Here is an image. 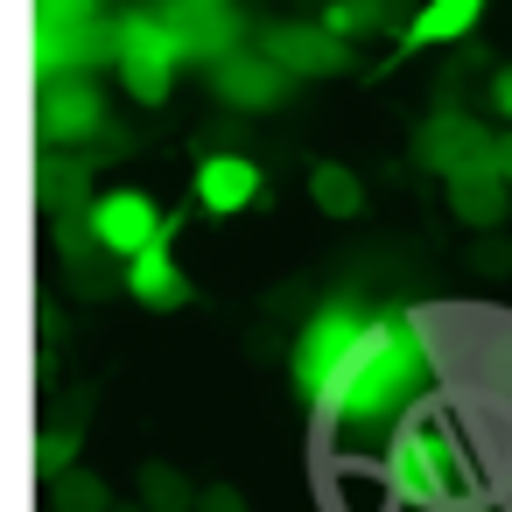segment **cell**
<instances>
[{"mask_svg": "<svg viewBox=\"0 0 512 512\" xmlns=\"http://www.w3.org/2000/svg\"><path fill=\"white\" fill-rule=\"evenodd\" d=\"M435 379V344H428V323L414 309H379L365 316V337L344 351V365L330 372V386L309 400L316 421H323V442L330 449H351V442H372V435H393L414 407H421V386Z\"/></svg>", "mask_w": 512, "mask_h": 512, "instance_id": "obj_1", "label": "cell"}, {"mask_svg": "<svg viewBox=\"0 0 512 512\" xmlns=\"http://www.w3.org/2000/svg\"><path fill=\"white\" fill-rule=\"evenodd\" d=\"M379 484L393 498L421 505V512H470V498H477V449H470L463 421L449 414V400H421L393 428Z\"/></svg>", "mask_w": 512, "mask_h": 512, "instance_id": "obj_2", "label": "cell"}, {"mask_svg": "<svg viewBox=\"0 0 512 512\" xmlns=\"http://www.w3.org/2000/svg\"><path fill=\"white\" fill-rule=\"evenodd\" d=\"M183 64H190V57H183V36H176L162 15L134 8V15L113 22V71H120V85H127L134 106H162V99L176 92V71H183Z\"/></svg>", "mask_w": 512, "mask_h": 512, "instance_id": "obj_3", "label": "cell"}, {"mask_svg": "<svg viewBox=\"0 0 512 512\" xmlns=\"http://www.w3.org/2000/svg\"><path fill=\"white\" fill-rule=\"evenodd\" d=\"M176 211H162L148 190H99L92 204H85V232H92V246L106 253V260H134V253H148V246H169L176 239Z\"/></svg>", "mask_w": 512, "mask_h": 512, "instance_id": "obj_4", "label": "cell"}, {"mask_svg": "<svg viewBox=\"0 0 512 512\" xmlns=\"http://www.w3.org/2000/svg\"><path fill=\"white\" fill-rule=\"evenodd\" d=\"M358 337H365V309H358L351 295H330V302L302 323V337H295V365H288V372H295V393H302V400H316Z\"/></svg>", "mask_w": 512, "mask_h": 512, "instance_id": "obj_5", "label": "cell"}, {"mask_svg": "<svg viewBox=\"0 0 512 512\" xmlns=\"http://www.w3.org/2000/svg\"><path fill=\"white\" fill-rule=\"evenodd\" d=\"M260 57L295 85V78H337V71H351V50L323 29V22H274V29H260Z\"/></svg>", "mask_w": 512, "mask_h": 512, "instance_id": "obj_6", "label": "cell"}, {"mask_svg": "<svg viewBox=\"0 0 512 512\" xmlns=\"http://www.w3.org/2000/svg\"><path fill=\"white\" fill-rule=\"evenodd\" d=\"M484 148H491V134L470 120V113H456V106H442V113H428L421 120V134H414V162L428 169V176H463V169H484Z\"/></svg>", "mask_w": 512, "mask_h": 512, "instance_id": "obj_7", "label": "cell"}, {"mask_svg": "<svg viewBox=\"0 0 512 512\" xmlns=\"http://www.w3.org/2000/svg\"><path fill=\"white\" fill-rule=\"evenodd\" d=\"M99 127H106V99H99V85H92L85 71L43 78V141H50V148H78V141H92Z\"/></svg>", "mask_w": 512, "mask_h": 512, "instance_id": "obj_8", "label": "cell"}, {"mask_svg": "<svg viewBox=\"0 0 512 512\" xmlns=\"http://www.w3.org/2000/svg\"><path fill=\"white\" fill-rule=\"evenodd\" d=\"M190 190H197V211H211V218H239V211L260 204V162L218 148V155L197 162V183H190Z\"/></svg>", "mask_w": 512, "mask_h": 512, "instance_id": "obj_9", "label": "cell"}, {"mask_svg": "<svg viewBox=\"0 0 512 512\" xmlns=\"http://www.w3.org/2000/svg\"><path fill=\"white\" fill-rule=\"evenodd\" d=\"M211 92H218L225 106H239V113H274L281 92H288V78H281L260 50H232V57L211 64Z\"/></svg>", "mask_w": 512, "mask_h": 512, "instance_id": "obj_10", "label": "cell"}, {"mask_svg": "<svg viewBox=\"0 0 512 512\" xmlns=\"http://www.w3.org/2000/svg\"><path fill=\"white\" fill-rule=\"evenodd\" d=\"M120 288H127L141 309H155V316H169V309H183V302H190V274L169 260V246L134 253V260L120 267Z\"/></svg>", "mask_w": 512, "mask_h": 512, "instance_id": "obj_11", "label": "cell"}, {"mask_svg": "<svg viewBox=\"0 0 512 512\" xmlns=\"http://www.w3.org/2000/svg\"><path fill=\"white\" fill-rule=\"evenodd\" d=\"M484 15V0H421L400 29V50H442V43H463Z\"/></svg>", "mask_w": 512, "mask_h": 512, "instance_id": "obj_12", "label": "cell"}, {"mask_svg": "<svg viewBox=\"0 0 512 512\" xmlns=\"http://www.w3.org/2000/svg\"><path fill=\"white\" fill-rule=\"evenodd\" d=\"M442 190H449V211H456L470 232H498L505 211H512V190H505L491 169H463V176H449Z\"/></svg>", "mask_w": 512, "mask_h": 512, "instance_id": "obj_13", "label": "cell"}, {"mask_svg": "<svg viewBox=\"0 0 512 512\" xmlns=\"http://www.w3.org/2000/svg\"><path fill=\"white\" fill-rule=\"evenodd\" d=\"M162 22H169V15H162ZM169 29L183 36V57H190V64H218V57L246 50V43H239L246 29H239V15H232V8H204V15H183V22H169Z\"/></svg>", "mask_w": 512, "mask_h": 512, "instance_id": "obj_14", "label": "cell"}, {"mask_svg": "<svg viewBox=\"0 0 512 512\" xmlns=\"http://www.w3.org/2000/svg\"><path fill=\"white\" fill-rule=\"evenodd\" d=\"M309 204H316L323 218H358V211H365V183H358V169H344V162H316V169H309Z\"/></svg>", "mask_w": 512, "mask_h": 512, "instance_id": "obj_15", "label": "cell"}, {"mask_svg": "<svg viewBox=\"0 0 512 512\" xmlns=\"http://www.w3.org/2000/svg\"><path fill=\"white\" fill-rule=\"evenodd\" d=\"M134 505H141V512H190V505H197V484H190L176 463H148Z\"/></svg>", "mask_w": 512, "mask_h": 512, "instance_id": "obj_16", "label": "cell"}, {"mask_svg": "<svg viewBox=\"0 0 512 512\" xmlns=\"http://www.w3.org/2000/svg\"><path fill=\"white\" fill-rule=\"evenodd\" d=\"M386 8L400 15V0H330V8H323V29H330L337 43H351V36L379 29V22H386Z\"/></svg>", "mask_w": 512, "mask_h": 512, "instance_id": "obj_17", "label": "cell"}, {"mask_svg": "<svg viewBox=\"0 0 512 512\" xmlns=\"http://www.w3.org/2000/svg\"><path fill=\"white\" fill-rule=\"evenodd\" d=\"M50 491H57V512H113V491L78 463V470H64V477H50Z\"/></svg>", "mask_w": 512, "mask_h": 512, "instance_id": "obj_18", "label": "cell"}, {"mask_svg": "<svg viewBox=\"0 0 512 512\" xmlns=\"http://www.w3.org/2000/svg\"><path fill=\"white\" fill-rule=\"evenodd\" d=\"M78 442H85V421H64V428H50V435L36 442V463H43V477H64V470H78Z\"/></svg>", "mask_w": 512, "mask_h": 512, "instance_id": "obj_19", "label": "cell"}, {"mask_svg": "<svg viewBox=\"0 0 512 512\" xmlns=\"http://www.w3.org/2000/svg\"><path fill=\"white\" fill-rule=\"evenodd\" d=\"M43 183H50V204H92V197H85V169H78V162H50V176H43Z\"/></svg>", "mask_w": 512, "mask_h": 512, "instance_id": "obj_20", "label": "cell"}, {"mask_svg": "<svg viewBox=\"0 0 512 512\" xmlns=\"http://www.w3.org/2000/svg\"><path fill=\"white\" fill-rule=\"evenodd\" d=\"M190 512H246V491L239 484H197V505Z\"/></svg>", "mask_w": 512, "mask_h": 512, "instance_id": "obj_21", "label": "cell"}, {"mask_svg": "<svg viewBox=\"0 0 512 512\" xmlns=\"http://www.w3.org/2000/svg\"><path fill=\"white\" fill-rule=\"evenodd\" d=\"M484 169H491V176L512 190V127H505V134H491V148H484Z\"/></svg>", "mask_w": 512, "mask_h": 512, "instance_id": "obj_22", "label": "cell"}, {"mask_svg": "<svg viewBox=\"0 0 512 512\" xmlns=\"http://www.w3.org/2000/svg\"><path fill=\"white\" fill-rule=\"evenodd\" d=\"M477 274H512V246H477Z\"/></svg>", "mask_w": 512, "mask_h": 512, "instance_id": "obj_23", "label": "cell"}, {"mask_svg": "<svg viewBox=\"0 0 512 512\" xmlns=\"http://www.w3.org/2000/svg\"><path fill=\"white\" fill-rule=\"evenodd\" d=\"M204 8H232V0H162V15L183 22V15H204Z\"/></svg>", "mask_w": 512, "mask_h": 512, "instance_id": "obj_24", "label": "cell"}, {"mask_svg": "<svg viewBox=\"0 0 512 512\" xmlns=\"http://www.w3.org/2000/svg\"><path fill=\"white\" fill-rule=\"evenodd\" d=\"M491 106H498V113H505V127H512V71H498V78H491Z\"/></svg>", "mask_w": 512, "mask_h": 512, "instance_id": "obj_25", "label": "cell"}, {"mask_svg": "<svg viewBox=\"0 0 512 512\" xmlns=\"http://www.w3.org/2000/svg\"><path fill=\"white\" fill-rule=\"evenodd\" d=\"M113 512H141V505H113Z\"/></svg>", "mask_w": 512, "mask_h": 512, "instance_id": "obj_26", "label": "cell"}]
</instances>
